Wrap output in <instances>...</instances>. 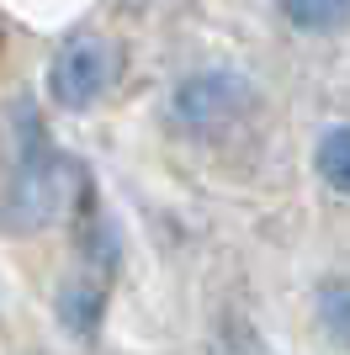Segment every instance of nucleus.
Instances as JSON below:
<instances>
[{
    "mask_svg": "<svg viewBox=\"0 0 350 355\" xmlns=\"http://www.w3.org/2000/svg\"><path fill=\"white\" fill-rule=\"evenodd\" d=\"M74 191H80V164L32 133L16 175L6 180V196H0V228L6 234H43L69 212Z\"/></svg>",
    "mask_w": 350,
    "mask_h": 355,
    "instance_id": "1",
    "label": "nucleus"
},
{
    "mask_svg": "<svg viewBox=\"0 0 350 355\" xmlns=\"http://www.w3.org/2000/svg\"><path fill=\"white\" fill-rule=\"evenodd\" d=\"M319 318L340 345H350V282H329L319 292Z\"/></svg>",
    "mask_w": 350,
    "mask_h": 355,
    "instance_id": "6",
    "label": "nucleus"
},
{
    "mask_svg": "<svg viewBox=\"0 0 350 355\" xmlns=\"http://www.w3.org/2000/svg\"><path fill=\"white\" fill-rule=\"evenodd\" d=\"M276 6L308 37H335V32L350 27V0H276Z\"/></svg>",
    "mask_w": 350,
    "mask_h": 355,
    "instance_id": "4",
    "label": "nucleus"
},
{
    "mask_svg": "<svg viewBox=\"0 0 350 355\" xmlns=\"http://www.w3.org/2000/svg\"><path fill=\"white\" fill-rule=\"evenodd\" d=\"M249 101H255V85L239 69H197L175 85L170 112L186 133H223L249 112Z\"/></svg>",
    "mask_w": 350,
    "mask_h": 355,
    "instance_id": "3",
    "label": "nucleus"
},
{
    "mask_svg": "<svg viewBox=\"0 0 350 355\" xmlns=\"http://www.w3.org/2000/svg\"><path fill=\"white\" fill-rule=\"evenodd\" d=\"M313 164H319V175H324V186H329V191L350 196V122H340V128H329V133L319 138Z\"/></svg>",
    "mask_w": 350,
    "mask_h": 355,
    "instance_id": "5",
    "label": "nucleus"
},
{
    "mask_svg": "<svg viewBox=\"0 0 350 355\" xmlns=\"http://www.w3.org/2000/svg\"><path fill=\"white\" fill-rule=\"evenodd\" d=\"M117 69H122V53H117L112 37H96V32H80L48 59V96H53L64 112H85L112 90Z\"/></svg>",
    "mask_w": 350,
    "mask_h": 355,
    "instance_id": "2",
    "label": "nucleus"
}]
</instances>
